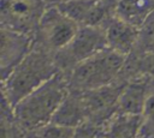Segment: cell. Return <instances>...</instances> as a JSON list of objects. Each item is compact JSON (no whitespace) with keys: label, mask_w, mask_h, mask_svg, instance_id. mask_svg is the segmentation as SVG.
Returning a JSON list of instances; mask_svg holds the SVG:
<instances>
[{"label":"cell","mask_w":154,"mask_h":138,"mask_svg":"<svg viewBox=\"0 0 154 138\" xmlns=\"http://www.w3.org/2000/svg\"><path fill=\"white\" fill-rule=\"evenodd\" d=\"M142 126V114L118 112L108 124L106 138H140Z\"/></svg>","instance_id":"9c48e42d"},{"label":"cell","mask_w":154,"mask_h":138,"mask_svg":"<svg viewBox=\"0 0 154 138\" xmlns=\"http://www.w3.org/2000/svg\"><path fill=\"white\" fill-rule=\"evenodd\" d=\"M47 6L45 0H1V26L34 36Z\"/></svg>","instance_id":"8992f818"},{"label":"cell","mask_w":154,"mask_h":138,"mask_svg":"<svg viewBox=\"0 0 154 138\" xmlns=\"http://www.w3.org/2000/svg\"><path fill=\"white\" fill-rule=\"evenodd\" d=\"M126 56L107 47L71 68L70 90L77 94L105 88L114 82L125 65Z\"/></svg>","instance_id":"3957f363"},{"label":"cell","mask_w":154,"mask_h":138,"mask_svg":"<svg viewBox=\"0 0 154 138\" xmlns=\"http://www.w3.org/2000/svg\"><path fill=\"white\" fill-rule=\"evenodd\" d=\"M108 47L103 26L81 25L72 41L55 53L58 66L73 68L77 64L97 54Z\"/></svg>","instance_id":"5b68a950"},{"label":"cell","mask_w":154,"mask_h":138,"mask_svg":"<svg viewBox=\"0 0 154 138\" xmlns=\"http://www.w3.org/2000/svg\"><path fill=\"white\" fill-rule=\"evenodd\" d=\"M46 2L48 1V2H52V4H54V2H58V1H60V0H45Z\"/></svg>","instance_id":"e0dca14e"},{"label":"cell","mask_w":154,"mask_h":138,"mask_svg":"<svg viewBox=\"0 0 154 138\" xmlns=\"http://www.w3.org/2000/svg\"><path fill=\"white\" fill-rule=\"evenodd\" d=\"M143 126L142 130L147 132L148 136L154 138V95H149L143 109Z\"/></svg>","instance_id":"9a60e30c"},{"label":"cell","mask_w":154,"mask_h":138,"mask_svg":"<svg viewBox=\"0 0 154 138\" xmlns=\"http://www.w3.org/2000/svg\"><path fill=\"white\" fill-rule=\"evenodd\" d=\"M60 1H61V0H60Z\"/></svg>","instance_id":"ac0fdd59"},{"label":"cell","mask_w":154,"mask_h":138,"mask_svg":"<svg viewBox=\"0 0 154 138\" xmlns=\"http://www.w3.org/2000/svg\"><path fill=\"white\" fill-rule=\"evenodd\" d=\"M34 36L20 34L6 28H1V49L0 64L2 79L24 59L34 44Z\"/></svg>","instance_id":"52a82bcc"},{"label":"cell","mask_w":154,"mask_h":138,"mask_svg":"<svg viewBox=\"0 0 154 138\" xmlns=\"http://www.w3.org/2000/svg\"><path fill=\"white\" fill-rule=\"evenodd\" d=\"M79 26L55 4H49L41 17L35 40L52 53H58L72 41Z\"/></svg>","instance_id":"277c9868"},{"label":"cell","mask_w":154,"mask_h":138,"mask_svg":"<svg viewBox=\"0 0 154 138\" xmlns=\"http://www.w3.org/2000/svg\"><path fill=\"white\" fill-rule=\"evenodd\" d=\"M138 66L143 73L154 77V52L143 54L142 59L138 62Z\"/></svg>","instance_id":"2e32d148"},{"label":"cell","mask_w":154,"mask_h":138,"mask_svg":"<svg viewBox=\"0 0 154 138\" xmlns=\"http://www.w3.org/2000/svg\"><path fill=\"white\" fill-rule=\"evenodd\" d=\"M87 113H88V108L84 98L69 94L51 122L76 128V126L83 122V120L87 116Z\"/></svg>","instance_id":"8fae6325"},{"label":"cell","mask_w":154,"mask_h":138,"mask_svg":"<svg viewBox=\"0 0 154 138\" xmlns=\"http://www.w3.org/2000/svg\"><path fill=\"white\" fill-rule=\"evenodd\" d=\"M69 91V79L58 72L20 100L12 108L13 115L22 126L38 130L53 120Z\"/></svg>","instance_id":"7a4b0ae2"},{"label":"cell","mask_w":154,"mask_h":138,"mask_svg":"<svg viewBox=\"0 0 154 138\" xmlns=\"http://www.w3.org/2000/svg\"><path fill=\"white\" fill-rule=\"evenodd\" d=\"M75 131L76 128L73 127L55 122H49L37 130L38 132L37 136L38 138H73Z\"/></svg>","instance_id":"5bb4252c"},{"label":"cell","mask_w":154,"mask_h":138,"mask_svg":"<svg viewBox=\"0 0 154 138\" xmlns=\"http://www.w3.org/2000/svg\"><path fill=\"white\" fill-rule=\"evenodd\" d=\"M147 89L143 83H131L123 88L118 98L119 112L142 114L147 98Z\"/></svg>","instance_id":"7c38bea8"},{"label":"cell","mask_w":154,"mask_h":138,"mask_svg":"<svg viewBox=\"0 0 154 138\" xmlns=\"http://www.w3.org/2000/svg\"><path fill=\"white\" fill-rule=\"evenodd\" d=\"M107 44L117 53L128 56L137 46L140 29L114 16L105 24Z\"/></svg>","instance_id":"ba28073f"},{"label":"cell","mask_w":154,"mask_h":138,"mask_svg":"<svg viewBox=\"0 0 154 138\" xmlns=\"http://www.w3.org/2000/svg\"><path fill=\"white\" fill-rule=\"evenodd\" d=\"M59 72L55 55L36 40L24 59L2 79L4 100L11 109Z\"/></svg>","instance_id":"6da1fadb"},{"label":"cell","mask_w":154,"mask_h":138,"mask_svg":"<svg viewBox=\"0 0 154 138\" xmlns=\"http://www.w3.org/2000/svg\"><path fill=\"white\" fill-rule=\"evenodd\" d=\"M136 47H138L143 54L154 52V12L140 29V36Z\"/></svg>","instance_id":"4fadbf2b"},{"label":"cell","mask_w":154,"mask_h":138,"mask_svg":"<svg viewBox=\"0 0 154 138\" xmlns=\"http://www.w3.org/2000/svg\"><path fill=\"white\" fill-rule=\"evenodd\" d=\"M154 12V0H118L116 16L141 29Z\"/></svg>","instance_id":"30bf717a"}]
</instances>
